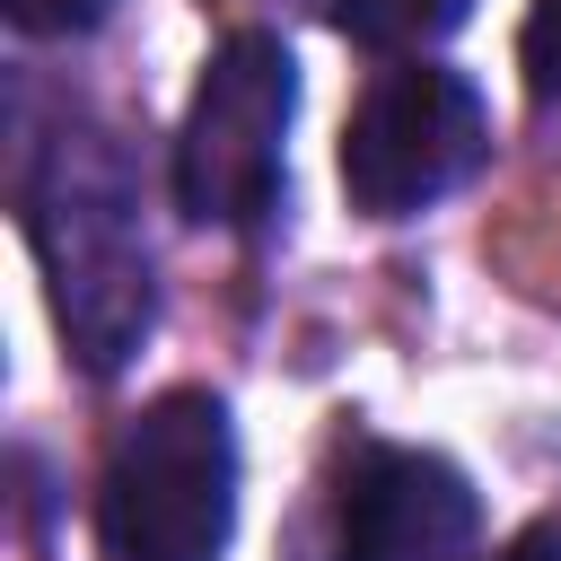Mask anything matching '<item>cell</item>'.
Wrapping results in <instances>:
<instances>
[{
  "label": "cell",
  "mask_w": 561,
  "mask_h": 561,
  "mask_svg": "<svg viewBox=\"0 0 561 561\" xmlns=\"http://www.w3.org/2000/svg\"><path fill=\"white\" fill-rule=\"evenodd\" d=\"M465 9H473V0H324V18H333L351 44H368V53H421V44L456 35Z\"/></svg>",
  "instance_id": "cell-6"
},
{
  "label": "cell",
  "mask_w": 561,
  "mask_h": 561,
  "mask_svg": "<svg viewBox=\"0 0 561 561\" xmlns=\"http://www.w3.org/2000/svg\"><path fill=\"white\" fill-rule=\"evenodd\" d=\"M105 18H114V0H9V26L18 35H88Z\"/></svg>",
  "instance_id": "cell-8"
},
{
  "label": "cell",
  "mask_w": 561,
  "mask_h": 561,
  "mask_svg": "<svg viewBox=\"0 0 561 561\" xmlns=\"http://www.w3.org/2000/svg\"><path fill=\"white\" fill-rule=\"evenodd\" d=\"M237 535V421L210 386H167L131 412L96 482L105 561H219Z\"/></svg>",
  "instance_id": "cell-2"
},
{
  "label": "cell",
  "mask_w": 561,
  "mask_h": 561,
  "mask_svg": "<svg viewBox=\"0 0 561 561\" xmlns=\"http://www.w3.org/2000/svg\"><path fill=\"white\" fill-rule=\"evenodd\" d=\"M482 500L438 447H368L342 482V561H473Z\"/></svg>",
  "instance_id": "cell-5"
},
{
  "label": "cell",
  "mask_w": 561,
  "mask_h": 561,
  "mask_svg": "<svg viewBox=\"0 0 561 561\" xmlns=\"http://www.w3.org/2000/svg\"><path fill=\"white\" fill-rule=\"evenodd\" d=\"M289 114H298L289 44L263 26H237L193 79V105L175 131V210L193 228H263L289 175Z\"/></svg>",
  "instance_id": "cell-3"
},
{
  "label": "cell",
  "mask_w": 561,
  "mask_h": 561,
  "mask_svg": "<svg viewBox=\"0 0 561 561\" xmlns=\"http://www.w3.org/2000/svg\"><path fill=\"white\" fill-rule=\"evenodd\" d=\"M491 158V105L465 70L394 61L368 79L342 131V193L359 219H421Z\"/></svg>",
  "instance_id": "cell-4"
},
{
  "label": "cell",
  "mask_w": 561,
  "mask_h": 561,
  "mask_svg": "<svg viewBox=\"0 0 561 561\" xmlns=\"http://www.w3.org/2000/svg\"><path fill=\"white\" fill-rule=\"evenodd\" d=\"M517 70L543 105H561V0H535L526 9V35H517Z\"/></svg>",
  "instance_id": "cell-7"
},
{
  "label": "cell",
  "mask_w": 561,
  "mask_h": 561,
  "mask_svg": "<svg viewBox=\"0 0 561 561\" xmlns=\"http://www.w3.org/2000/svg\"><path fill=\"white\" fill-rule=\"evenodd\" d=\"M500 561H561V526H526L517 543H500Z\"/></svg>",
  "instance_id": "cell-9"
},
{
  "label": "cell",
  "mask_w": 561,
  "mask_h": 561,
  "mask_svg": "<svg viewBox=\"0 0 561 561\" xmlns=\"http://www.w3.org/2000/svg\"><path fill=\"white\" fill-rule=\"evenodd\" d=\"M26 237H35V263H44L61 342L79 351L88 377H114L158 316L123 149L96 140V131H53L44 158H35V184H26Z\"/></svg>",
  "instance_id": "cell-1"
}]
</instances>
